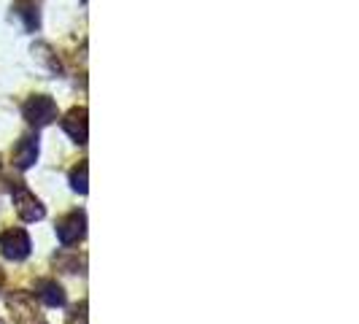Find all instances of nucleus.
<instances>
[{
	"label": "nucleus",
	"mask_w": 359,
	"mask_h": 324,
	"mask_svg": "<svg viewBox=\"0 0 359 324\" xmlns=\"http://www.w3.org/2000/svg\"><path fill=\"white\" fill-rule=\"evenodd\" d=\"M17 8H22L19 14L25 17V22H27V27H30V30H33V27H38V14H33V11H36V8H33V3H27V0H22V3H19Z\"/></svg>",
	"instance_id": "nucleus-9"
},
{
	"label": "nucleus",
	"mask_w": 359,
	"mask_h": 324,
	"mask_svg": "<svg viewBox=\"0 0 359 324\" xmlns=\"http://www.w3.org/2000/svg\"><path fill=\"white\" fill-rule=\"evenodd\" d=\"M38 160V138L36 135H25L19 146L14 149V165L19 170H27Z\"/></svg>",
	"instance_id": "nucleus-6"
},
{
	"label": "nucleus",
	"mask_w": 359,
	"mask_h": 324,
	"mask_svg": "<svg viewBox=\"0 0 359 324\" xmlns=\"http://www.w3.org/2000/svg\"><path fill=\"white\" fill-rule=\"evenodd\" d=\"M14 208H17V214L25 222H41L46 216V208L41 205V200L33 192H27V189H17L14 192Z\"/></svg>",
	"instance_id": "nucleus-4"
},
{
	"label": "nucleus",
	"mask_w": 359,
	"mask_h": 324,
	"mask_svg": "<svg viewBox=\"0 0 359 324\" xmlns=\"http://www.w3.org/2000/svg\"><path fill=\"white\" fill-rule=\"evenodd\" d=\"M36 292L38 297L46 303V306H65V292H62V287L57 284V281H52V278H43V281H38L36 284Z\"/></svg>",
	"instance_id": "nucleus-7"
},
{
	"label": "nucleus",
	"mask_w": 359,
	"mask_h": 324,
	"mask_svg": "<svg viewBox=\"0 0 359 324\" xmlns=\"http://www.w3.org/2000/svg\"><path fill=\"white\" fill-rule=\"evenodd\" d=\"M84 233H87V216H84V211H71V214L62 216V219L57 222V238H60L65 246L81 241Z\"/></svg>",
	"instance_id": "nucleus-3"
},
{
	"label": "nucleus",
	"mask_w": 359,
	"mask_h": 324,
	"mask_svg": "<svg viewBox=\"0 0 359 324\" xmlns=\"http://www.w3.org/2000/svg\"><path fill=\"white\" fill-rule=\"evenodd\" d=\"M30 235L25 233V230H19V227H14V230H6V233L0 235V252H3V257H8V259H25L27 254H30Z\"/></svg>",
	"instance_id": "nucleus-2"
},
{
	"label": "nucleus",
	"mask_w": 359,
	"mask_h": 324,
	"mask_svg": "<svg viewBox=\"0 0 359 324\" xmlns=\"http://www.w3.org/2000/svg\"><path fill=\"white\" fill-rule=\"evenodd\" d=\"M22 116L33 127H46L57 119V103L49 95H33L25 106H22Z\"/></svg>",
	"instance_id": "nucleus-1"
},
{
	"label": "nucleus",
	"mask_w": 359,
	"mask_h": 324,
	"mask_svg": "<svg viewBox=\"0 0 359 324\" xmlns=\"http://www.w3.org/2000/svg\"><path fill=\"white\" fill-rule=\"evenodd\" d=\"M3 281H6V278H3V270H0V289H3Z\"/></svg>",
	"instance_id": "nucleus-10"
},
{
	"label": "nucleus",
	"mask_w": 359,
	"mask_h": 324,
	"mask_svg": "<svg viewBox=\"0 0 359 324\" xmlns=\"http://www.w3.org/2000/svg\"><path fill=\"white\" fill-rule=\"evenodd\" d=\"M71 187L76 189V192L87 195V162H81L79 168H73V173H71Z\"/></svg>",
	"instance_id": "nucleus-8"
},
{
	"label": "nucleus",
	"mask_w": 359,
	"mask_h": 324,
	"mask_svg": "<svg viewBox=\"0 0 359 324\" xmlns=\"http://www.w3.org/2000/svg\"><path fill=\"white\" fill-rule=\"evenodd\" d=\"M62 130L71 135L76 144H87L90 122H87V108H71L62 119Z\"/></svg>",
	"instance_id": "nucleus-5"
},
{
	"label": "nucleus",
	"mask_w": 359,
	"mask_h": 324,
	"mask_svg": "<svg viewBox=\"0 0 359 324\" xmlns=\"http://www.w3.org/2000/svg\"><path fill=\"white\" fill-rule=\"evenodd\" d=\"M38 324H41V322H38Z\"/></svg>",
	"instance_id": "nucleus-11"
}]
</instances>
